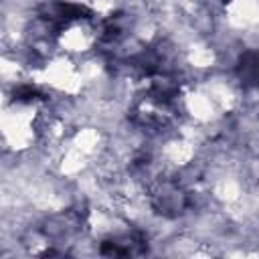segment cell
<instances>
[{"mask_svg":"<svg viewBox=\"0 0 259 259\" xmlns=\"http://www.w3.org/2000/svg\"><path fill=\"white\" fill-rule=\"evenodd\" d=\"M237 73L247 87H259V51H245L239 59Z\"/></svg>","mask_w":259,"mask_h":259,"instance_id":"1","label":"cell"}]
</instances>
